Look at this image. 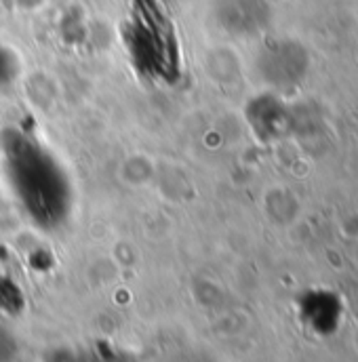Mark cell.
<instances>
[{"label": "cell", "instance_id": "cell-1", "mask_svg": "<svg viewBox=\"0 0 358 362\" xmlns=\"http://www.w3.org/2000/svg\"><path fill=\"white\" fill-rule=\"evenodd\" d=\"M6 163L17 196L38 219H57L68 206V181L57 163L36 144L19 139L6 150Z\"/></svg>", "mask_w": 358, "mask_h": 362}]
</instances>
